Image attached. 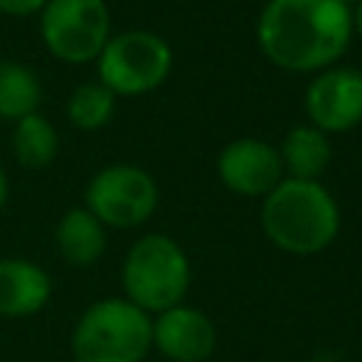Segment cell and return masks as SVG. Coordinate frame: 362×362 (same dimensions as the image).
<instances>
[{"label":"cell","mask_w":362,"mask_h":362,"mask_svg":"<svg viewBox=\"0 0 362 362\" xmlns=\"http://www.w3.org/2000/svg\"><path fill=\"white\" fill-rule=\"evenodd\" d=\"M354 14L337 0H266L257 17V45L283 71L331 68L348 48Z\"/></svg>","instance_id":"1"},{"label":"cell","mask_w":362,"mask_h":362,"mask_svg":"<svg viewBox=\"0 0 362 362\" xmlns=\"http://www.w3.org/2000/svg\"><path fill=\"white\" fill-rule=\"evenodd\" d=\"M266 238L288 255H317L339 232V206L320 181L283 178L260 206Z\"/></svg>","instance_id":"2"},{"label":"cell","mask_w":362,"mask_h":362,"mask_svg":"<svg viewBox=\"0 0 362 362\" xmlns=\"http://www.w3.org/2000/svg\"><path fill=\"white\" fill-rule=\"evenodd\" d=\"M153 348V320L124 297L85 308L71 334L74 362H141Z\"/></svg>","instance_id":"3"},{"label":"cell","mask_w":362,"mask_h":362,"mask_svg":"<svg viewBox=\"0 0 362 362\" xmlns=\"http://www.w3.org/2000/svg\"><path fill=\"white\" fill-rule=\"evenodd\" d=\"M189 277L187 252L158 232L139 238L122 263L124 300L139 305L144 314H161L181 305L189 291Z\"/></svg>","instance_id":"4"},{"label":"cell","mask_w":362,"mask_h":362,"mask_svg":"<svg viewBox=\"0 0 362 362\" xmlns=\"http://www.w3.org/2000/svg\"><path fill=\"white\" fill-rule=\"evenodd\" d=\"M173 68V51L153 31H124L107 40L96 57L99 82L116 96H141L156 90Z\"/></svg>","instance_id":"5"},{"label":"cell","mask_w":362,"mask_h":362,"mask_svg":"<svg viewBox=\"0 0 362 362\" xmlns=\"http://www.w3.org/2000/svg\"><path fill=\"white\" fill-rule=\"evenodd\" d=\"M45 48L62 62H90L110 40V11L105 0H48L40 11Z\"/></svg>","instance_id":"6"},{"label":"cell","mask_w":362,"mask_h":362,"mask_svg":"<svg viewBox=\"0 0 362 362\" xmlns=\"http://www.w3.org/2000/svg\"><path fill=\"white\" fill-rule=\"evenodd\" d=\"M158 206L156 178L136 164H110L99 170L85 189V209L102 226L130 229L144 223Z\"/></svg>","instance_id":"7"},{"label":"cell","mask_w":362,"mask_h":362,"mask_svg":"<svg viewBox=\"0 0 362 362\" xmlns=\"http://www.w3.org/2000/svg\"><path fill=\"white\" fill-rule=\"evenodd\" d=\"M305 113L322 133H342L362 122V68H325L305 90Z\"/></svg>","instance_id":"8"},{"label":"cell","mask_w":362,"mask_h":362,"mask_svg":"<svg viewBox=\"0 0 362 362\" xmlns=\"http://www.w3.org/2000/svg\"><path fill=\"white\" fill-rule=\"evenodd\" d=\"M218 175L221 181L249 198H266L286 175L280 150L260 139H235L218 156Z\"/></svg>","instance_id":"9"},{"label":"cell","mask_w":362,"mask_h":362,"mask_svg":"<svg viewBox=\"0 0 362 362\" xmlns=\"http://www.w3.org/2000/svg\"><path fill=\"white\" fill-rule=\"evenodd\" d=\"M153 345L173 362H204L212 356L218 334L204 311L181 303L153 320Z\"/></svg>","instance_id":"10"},{"label":"cell","mask_w":362,"mask_h":362,"mask_svg":"<svg viewBox=\"0 0 362 362\" xmlns=\"http://www.w3.org/2000/svg\"><path fill=\"white\" fill-rule=\"evenodd\" d=\"M51 300V277L23 257H0V317H31Z\"/></svg>","instance_id":"11"},{"label":"cell","mask_w":362,"mask_h":362,"mask_svg":"<svg viewBox=\"0 0 362 362\" xmlns=\"http://www.w3.org/2000/svg\"><path fill=\"white\" fill-rule=\"evenodd\" d=\"M54 240H57L59 255L71 266H90V263H96L102 257L105 246H107L105 226L85 206H74V209H68L59 218V223L54 229Z\"/></svg>","instance_id":"12"},{"label":"cell","mask_w":362,"mask_h":362,"mask_svg":"<svg viewBox=\"0 0 362 362\" xmlns=\"http://www.w3.org/2000/svg\"><path fill=\"white\" fill-rule=\"evenodd\" d=\"M280 161L286 178H300V181H317L325 167L331 164V141L328 133L317 130L314 124H300L291 127L283 139L280 147Z\"/></svg>","instance_id":"13"},{"label":"cell","mask_w":362,"mask_h":362,"mask_svg":"<svg viewBox=\"0 0 362 362\" xmlns=\"http://www.w3.org/2000/svg\"><path fill=\"white\" fill-rule=\"evenodd\" d=\"M42 102L40 76L14 59H0V119L20 122L37 113Z\"/></svg>","instance_id":"14"},{"label":"cell","mask_w":362,"mask_h":362,"mask_svg":"<svg viewBox=\"0 0 362 362\" xmlns=\"http://www.w3.org/2000/svg\"><path fill=\"white\" fill-rule=\"evenodd\" d=\"M11 150L17 156V161L23 167H31V170H40V167H48L59 150V136H57V127L40 116V113H31L20 122H14V133H11Z\"/></svg>","instance_id":"15"},{"label":"cell","mask_w":362,"mask_h":362,"mask_svg":"<svg viewBox=\"0 0 362 362\" xmlns=\"http://www.w3.org/2000/svg\"><path fill=\"white\" fill-rule=\"evenodd\" d=\"M116 110V93L102 82H82L68 99V119L79 130H96L110 122Z\"/></svg>","instance_id":"16"},{"label":"cell","mask_w":362,"mask_h":362,"mask_svg":"<svg viewBox=\"0 0 362 362\" xmlns=\"http://www.w3.org/2000/svg\"><path fill=\"white\" fill-rule=\"evenodd\" d=\"M48 0H0V11L11 17H28L34 11H42Z\"/></svg>","instance_id":"17"},{"label":"cell","mask_w":362,"mask_h":362,"mask_svg":"<svg viewBox=\"0 0 362 362\" xmlns=\"http://www.w3.org/2000/svg\"><path fill=\"white\" fill-rule=\"evenodd\" d=\"M6 201H8V175H6V170L0 164V209L6 206Z\"/></svg>","instance_id":"18"},{"label":"cell","mask_w":362,"mask_h":362,"mask_svg":"<svg viewBox=\"0 0 362 362\" xmlns=\"http://www.w3.org/2000/svg\"><path fill=\"white\" fill-rule=\"evenodd\" d=\"M351 14H354V28H356V31H359V37H362V3H359V6H354V11H351Z\"/></svg>","instance_id":"19"},{"label":"cell","mask_w":362,"mask_h":362,"mask_svg":"<svg viewBox=\"0 0 362 362\" xmlns=\"http://www.w3.org/2000/svg\"><path fill=\"white\" fill-rule=\"evenodd\" d=\"M337 3H342V6H345V8H351V6H359V3H362V0H337Z\"/></svg>","instance_id":"20"}]
</instances>
